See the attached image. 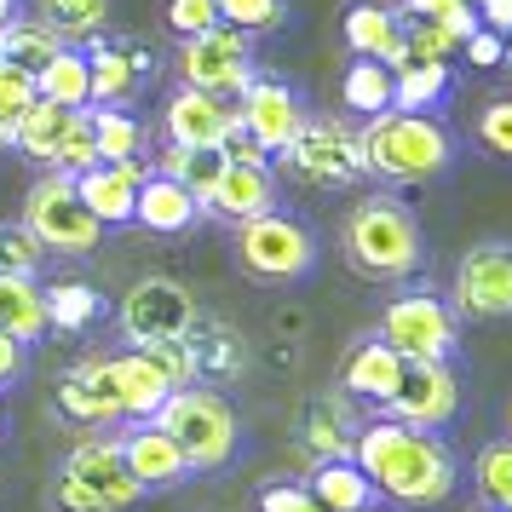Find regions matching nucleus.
I'll list each match as a JSON object with an SVG mask.
<instances>
[{
	"instance_id": "f257e3e1",
	"label": "nucleus",
	"mask_w": 512,
	"mask_h": 512,
	"mask_svg": "<svg viewBox=\"0 0 512 512\" xmlns=\"http://www.w3.org/2000/svg\"><path fill=\"white\" fill-rule=\"evenodd\" d=\"M351 461L369 472V484L397 501V507H438L455 495V478L461 466L443 449L432 432L420 426H403V420H369L357 438H351Z\"/></svg>"
},
{
	"instance_id": "f03ea898",
	"label": "nucleus",
	"mask_w": 512,
	"mask_h": 512,
	"mask_svg": "<svg viewBox=\"0 0 512 512\" xmlns=\"http://www.w3.org/2000/svg\"><path fill=\"white\" fill-rule=\"evenodd\" d=\"M346 259L374 282H409L426 271V242H420V219L392 196H363L346 213V231H340Z\"/></svg>"
},
{
	"instance_id": "7ed1b4c3",
	"label": "nucleus",
	"mask_w": 512,
	"mask_h": 512,
	"mask_svg": "<svg viewBox=\"0 0 512 512\" xmlns=\"http://www.w3.org/2000/svg\"><path fill=\"white\" fill-rule=\"evenodd\" d=\"M363 144V167L380 173L386 185H420V179H438L443 167L455 162V139L449 127L415 110H380L357 127Z\"/></svg>"
},
{
	"instance_id": "20e7f679",
	"label": "nucleus",
	"mask_w": 512,
	"mask_h": 512,
	"mask_svg": "<svg viewBox=\"0 0 512 512\" xmlns=\"http://www.w3.org/2000/svg\"><path fill=\"white\" fill-rule=\"evenodd\" d=\"M150 420L185 449L190 472H219V466L236 461V443H242L236 409L219 392H208V386H179V392H167V403Z\"/></svg>"
},
{
	"instance_id": "39448f33",
	"label": "nucleus",
	"mask_w": 512,
	"mask_h": 512,
	"mask_svg": "<svg viewBox=\"0 0 512 512\" xmlns=\"http://www.w3.org/2000/svg\"><path fill=\"white\" fill-rule=\"evenodd\" d=\"M236 259L254 282H300L317 265V236L288 213H259L236 225Z\"/></svg>"
},
{
	"instance_id": "423d86ee",
	"label": "nucleus",
	"mask_w": 512,
	"mask_h": 512,
	"mask_svg": "<svg viewBox=\"0 0 512 512\" xmlns=\"http://www.w3.org/2000/svg\"><path fill=\"white\" fill-rule=\"evenodd\" d=\"M380 340H386L403 363H443V357L455 351V340H461V328H455V311H449L438 294L409 288V294H397V300L386 305Z\"/></svg>"
},
{
	"instance_id": "0eeeda50",
	"label": "nucleus",
	"mask_w": 512,
	"mask_h": 512,
	"mask_svg": "<svg viewBox=\"0 0 512 512\" xmlns=\"http://www.w3.org/2000/svg\"><path fill=\"white\" fill-rule=\"evenodd\" d=\"M24 225L47 242V254L52 248H58V254H93L98 236H104V225L87 213V202H81V190H75L70 173H47L41 185L29 190Z\"/></svg>"
},
{
	"instance_id": "6e6552de",
	"label": "nucleus",
	"mask_w": 512,
	"mask_h": 512,
	"mask_svg": "<svg viewBox=\"0 0 512 512\" xmlns=\"http://www.w3.org/2000/svg\"><path fill=\"white\" fill-rule=\"evenodd\" d=\"M282 162H288V173L294 179H305V185H357L369 167H363V144H357V127H346V121H305L300 133H294V144L282 150Z\"/></svg>"
},
{
	"instance_id": "1a4fd4ad",
	"label": "nucleus",
	"mask_w": 512,
	"mask_h": 512,
	"mask_svg": "<svg viewBox=\"0 0 512 512\" xmlns=\"http://www.w3.org/2000/svg\"><path fill=\"white\" fill-rule=\"evenodd\" d=\"M179 75H185V87H196V93H219V98L242 93V87L254 81L248 35L231 29V24H213V29H202V35H185V41H179Z\"/></svg>"
},
{
	"instance_id": "9d476101",
	"label": "nucleus",
	"mask_w": 512,
	"mask_h": 512,
	"mask_svg": "<svg viewBox=\"0 0 512 512\" xmlns=\"http://www.w3.org/2000/svg\"><path fill=\"white\" fill-rule=\"evenodd\" d=\"M455 317L501 323L512 317V242H478L455 265Z\"/></svg>"
},
{
	"instance_id": "9b49d317",
	"label": "nucleus",
	"mask_w": 512,
	"mask_h": 512,
	"mask_svg": "<svg viewBox=\"0 0 512 512\" xmlns=\"http://www.w3.org/2000/svg\"><path fill=\"white\" fill-rule=\"evenodd\" d=\"M190 323H196V300H190L185 282H173V277H144L121 300V334L133 346L179 340V334H190Z\"/></svg>"
},
{
	"instance_id": "f8f14e48",
	"label": "nucleus",
	"mask_w": 512,
	"mask_h": 512,
	"mask_svg": "<svg viewBox=\"0 0 512 512\" xmlns=\"http://www.w3.org/2000/svg\"><path fill=\"white\" fill-rule=\"evenodd\" d=\"M380 409H386V420H403V426H420V432H438L443 420H455V409H461V380L449 369V357L443 363H403L397 392Z\"/></svg>"
},
{
	"instance_id": "ddd939ff",
	"label": "nucleus",
	"mask_w": 512,
	"mask_h": 512,
	"mask_svg": "<svg viewBox=\"0 0 512 512\" xmlns=\"http://www.w3.org/2000/svg\"><path fill=\"white\" fill-rule=\"evenodd\" d=\"M64 478L70 484H81L87 495L98 501V512H121V507H133L144 489L139 478L127 472V461H121V438H81L70 449V461H64Z\"/></svg>"
},
{
	"instance_id": "4468645a",
	"label": "nucleus",
	"mask_w": 512,
	"mask_h": 512,
	"mask_svg": "<svg viewBox=\"0 0 512 512\" xmlns=\"http://www.w3.org/2000/svg\"><path fill=\"white\" fill-rule=\"evenodd\" d=\"M236 98H242V104H236V127H242L254 144H265L271 156H282V150L294 144V133L305 127L300 98L288 93L282 81H265V75H254V81H248Z\"/></svg>"
},
{
	"instance_id": "2eb2a0df",
	"label": "nucleus",
	"mask_w": 512,
	"mask_h": 512,
	"mask_svg": "<svg viewBox=\"0 0 512 512\" xmlns=\"http://www.w3.org/2000/svg\"><path fill=\"white\" fill-rule=\"evenodd\" d=\"M162 133H167V144H185V150H196V144H225L236 133V104L219 93L185 87V93L167 98Z\"/></svg>"
},
{
	"instance_id": "dca6fc26",
	"label": "nucleus",
	"mask_w": 512,
	"mask_h": 512,
	"mask_svg": "<svg viewBox=\"0 0 512 512\" xmlns=\"http://www.w3.org/2000/svg\"><path fill=\"white\" fill-rule=\"evenodd\" d=\"M150 179L144 162H98L87 173H75V190H81V202L93 213L98 225L110 231V225H133V202H139V185Z\"/></svg>"
},
{
	"instance_id": "f3484780",
	"label": "nucleus",
	"mask_w": 512,
	"mask_h": 512,
	"mask_svg": "<svg viewBox=\"0 0 512 512\" xmlns=\"http://www.w3.org/2000/svg\"><path fill=\"white\" fill-rule=\"evenodd\" d=\"M87 70H93V104H127L156 75V52H144L139 41H93Z\"/></svg>"
},
{
	"instance_id": "a211bd4d",
	"label": "nucleus",
	"mask_w": 512,
	"mask_h": 512,
	"mask_svg": "<svg viewBox=\"0 0 512 512\" xmlns=\"http://www.w3.org/2000/svg\"><path fill=\"white\" fill-rule=\"evenodd\" d=\"M121 461H127V472L139 478V489H173L190 478V461L185 449L167 438L156 420H144V426H127L121 432Z\"/></svg>"
},
{
	"instance_id": "6ab92c4d",
	"label": "nucleus",
	"mask_w": 512,
	"mask_h": 512,
	"mask_svg": "<svg viewBox=\"0 0 512 512\" xmlns=\"http://www.w3.org/2000/svg\"><path fill=\"white\" fill-rule=\"evenodd\" d=\"M202 208L219 213V219H231V225L259 219V213L277 208V173L271 167H248V162H225V173H219V185L208 190Z\"/></svg>"
},
{
	"instance_id": "aec40b11",
	"label": "nucleus",
	"mask_w": 512,
	"mask_h": 512,
	"mask_svg": "<svg viewBox=\"0 0 512 512\" xmlns=\"http://www.w3.org/2000/svg\"><path fill=\"white\" fill-rule=\"evenodd\" d=\"M58 415L75 420V426H104V420H121L116 386H110V363L93 357L58 380Z\"/></svg>"
},
{
	"instance_id": "412c9836",
	"label": "nucleus",
	"mask_w": 512,
	"mask_h": 512,
	"mask_svg": "<svg viewBox=\"0 0 512 512\" xmlns=\"http://www.w3.org/2000/svg\"><path fill=\"white\" fill-rule=\"evenodd\" d=\"M346 47L357 52V58L386 64V70L409 64V52H403V18H397L392 6H374V0L346 12Z\"/></svg>"
},
{
	"instance_id": "4be33fe9",
	"label": "nucleus",
	"mask_w": 512,
	"mask_h": 512,
	"mask_svg": "<svg viewBox=\"0 0 512 512\" xmlns=\"http://www.w3.org/2000/svg\"><path fill=\"white\" fill-rule=\"evenodd\" d=\"M110 363V386H116V403H121V415H156L167 403V392H173V380H167L144 351H121V357H104Z\"/></svg>"
},
{
	"instance_id": "5701e85b",
	"label": "nucleus",
	"mask_w": 512,
	"mask_h": 512,
	"mask_svg": "<svg viewBox=\"0 0 512 512\" xmlns=\"http://www.w3.org/2000/svg\"><path fill=\"white\" fill-rule=\"evenodd\" d=\"M0 334H12L24 351L52 334L47 288H41L35 277H6V271H0Z\"/></svg>"
},
{
	"instance_id": "b1692460",
	"label": "nucleus",
	"mask_w": 512,
	"mask_h": 512,
	"mask_svg": "<svg viewBox=\"0 0 512 512\" xmlns=\"http://www.w3.org/2000/svg\"><path fill=\"white\" fill-rule=\"evenodd\" d=\"M196 213H202V202H196L185 185L150 173L139 185V202H133V225H144V231H156V236H179V231L196 225Z\"/></svg>"
},
{
	"instance_id": "393cba45",
	"label": "nucleus",
	"mask_w": 512,
	"mask_h": 512,
	"mask_svg": "<svg viewBox=\"0 0 512 512\" xmlns=\"http://www.w3.org/2000/svg\"><path fill=\"white\" fill-rule=\"evenodd\" d=\"M305 489L323 512H374V501H380V489L369 484V472L357 461H317Z\"/></svg>"
},
{
	"instance_id": "a878e982",
	"label": "nucleus",
	"mask_w": 512,
	"mask_h": 512,
	"mask_svg": "<svg viewBox=\"0 0 512 512\" xmlns=\"http://www.w3.org/2000/svg\"><path fill=\"white\" fill-rule=\"evenodd\" d=\"M397 374H403V357H397L380 334L374 340H357L351 346V357H346V392L351 397H369V403H386V397L397 392Z\"/></svg>"
},
{
	"instance_id": "bb28decb",
	"label": "nucleus",
	"mask_w": 512,
	"mask_h": 512,
	"mask_svg": "<svg viewBox=\"0 0 512 512\" xmlns=\"http://www.w3.org/2000/svg\"><path fill=\"white\" fill-rule=\"evenodd\" d=\"M35 98H52L64 110H87L93 104V70H87V52L81 47H58L52 64L35 75Z\"/></svg>"
},
{
	"instance_id": "cd10ccee",
	"label": "nucleus",
	"mask_w": 512,
	"mask_h": 512,
	"mask_svg": "<svg viewBox=\"0 0 512 512\" xmlns=\"http://www.w3.org/2000/svg\"><path fill=\"white\" fill-rule=\"evenodd\" d=\"M75 110H64V104H52V98H29V110L18 116V133H12V144L24 150L29 162H47L58 156V144H64V133H70Z\"/></svg>"
},
{
	"instance_id": "c85d7f7f",
	"label": "nucleus",
	"mask_w": 512,
	"mask_h": 512,
	"mask_svg": "<svg viewBox=\"0 0 512 512\" xmlns=\"http://www.w3.org/2000/svg\"><path fill=\"white\" fill-rule=\"evenodd\" d=\"M29 18H41L64 47H81V41H98V35H104L110 0H35Z\"/></svg>"
},
{
	"instance_id": "c756f323",
	"label": "nucleus",
	"mask_w": 512,
	"mask_h": 512,
	"mask_svg": "<svg viewBox=\"0 0 512 512\" xmlns=\"http://www.w3.org/2000/svg\"><path fill=\"white\" fill-rule=\"evenodd\" d=\"M219 173H225V150H219V144H196V150L167 144L162 150V179L185 185L196 202H208V190L219 185Z\"/></svg>"
},
{
	"instance_id": "7c9ffc66",
	"label": "nucleus",
	"mask_w": 512,
	"mask_h": 512,
	"mask_svg": "<svg viewBox=\"0 0 512 512\" xmlns=\"http://www.w3.org/2000/svg\"><path fill=\"white\" fill-rule=\"evenodd\" d=\"M87 121H93L98 162H133V156H139L144 127L127 104H87Z\"/></svg>"
},
{
	"instance_id": "2f4dec72",
	"label": "nucleus",
	"mask_w": 512,
	"mask_h": 512,
	"mask_svg": "<svg viewBox=\"0 0 512 512\" xmlns=\"http://www.w3.org/2000/svg\"><path fill=\"white\" fill-rule=\"evenodd\" d=\"M64 47L58 35H52L41 18H6V35H0V58L12 64V70L24 75H41L52 64V52Z\"/></svg>"
},
{
	"instance_id": "473e14b6",
	"label": "nucleus",
	"mask_w": 512,
	"mask_h": 512,
	"mask_svg": "<svg viewBox=\"0 0 512 512\" xmlns=\"http://www.w3.org/2000/svg\"><path fill=\"white\" fill-rule=\"evenodd\" d=\"M443 93H449V64H420V58H409V64L392 70V110L426 116Z\"/></svg>"
},
{
	"instance_id": "72a5a7b5",
	"label": "nucleus",
	"mask_w": 512,
	"mask_h": 512,
	"mask_svg": "<svg viewBox=\"0 0 512 512\" xmlns=\"http://www.w3.org/2000/svg\"><path fill=\"white\" fill-rule=\"evenodd\" d=\"M340 98H346L357 116H380V110H392V70L386 64H374V58H357L340 81Z\"/></svg>"
},
{
	"instance_id": "f704fd0d",
	"label": "nucleus",
	"mask_w": 512,
	"mask_h": 512,
	"mask_svg": "<svg viewBox=\"0 0 512 512\" xmlns=\"http://www.w3.org/2000/svg\"><path fill=\"white\" fill-rule=\"evenodd\" d=\"M472 478H478V495H484L495 512H512V438L484 443L478 461H472Z\"/></svg>"
},
{
	"instance_id": "c9c22d12",
	"label": "nucleus",
	"mask_w": 512,
	"mask_h": 512,
	"mask_svg": "<svg viewBox=\"0 0 512 512\" xmlns=\"http://www.w3.org/2000/svg\"><path fill=\"white\" fill-rule=\"evenodd\" d=\"M403 52L420 58V64H449V52H461V35L443 24V18H409L403 24Z\"/></svg>"
},
{
	"instance_id": "e433bc0d",
	"label": "nucleus",
	"mask_w": 512,
	"mask_h": 512,
	"mask_svg": "<svg viewBox=\"0 0 512 512\" xmlns=\"http://www.w3.org/2000/svg\"><path fill=\"white\" fill-rule=\"evenodd\" d=\"M305 443L317 461H351V432L346 415L334 403H311V420H305Z\"/></svg>"
},
{
	"instance_id": "4c0bfd02",
	"label": "nucleus",
	"mask_w": 512,
	"mask_h": 512,
	"mask_svg": "<svg viewBox=\"0 0 512 512\" xmlns=\"http://www.w3.org/2000/svg\"><path fill=\"white\" fill-rule=\"evenodd\" d=\"M47 265V242L29 225H0V271L6 277H41Z\"/></svg>"
},
{
	"instance_id": "58836bf2",
	"label": "nucleus",
	"mask_w": 512,
	"mask_h": 512,
	"mask_svg": "<svg viewBox=\"0 0 512 512\" xmlns=\"http://www.w3.org/2000/svg\"><path fill=\"white\" fill-rule=\"evenodd\" d=\"M47 317L52 328H87L98 317V294L87 282H52L47 288Z\"/></svg>"
},
{
	"instance_id": "ea45409f",
	"label": "nucleus",
	"mask_w": 512,
	"mask_h": 512,
	"mask_svg": "<svg viewBox=\"0 0 512 512\" xmlns=\"http://www.w3.org/2000/svg\"><path fill=\"white\" fill-rule=\"evenodd\" d=\"M219 6V24L242 29V35H265L288 18V0H213Z\"/></svg>"
},
{
	"instance_id": "a19ab883",
	"label": "nucleus",
	"mask_w": 512,
	"mask_h": 512,
	"mask_svg": "<svg viewBox=\"0 0 512 512\" xmlns=\"http://www.w3.org/2000/svg\"><path fill=\"white\" fill-rule=\"evenodd\" d=\"M29 98H35V75L12 70V64L0 58V144H12V133H18V116L29 110Z\"/></svg>"
},
{
	"instance_id": "79ce46f5",
	"label": "nucleus",
	"mask_w": 512,
	"mask_h": 512,
	"mask_svg": "<svg viewBox=\"0 0 512 512\" xmlns=\"http://www.w3.org/2000/svg\"><path fill=\"white\" fill-rule=\"evenodd\" d=\"M87 167H98V144H93V121H87V110H75L70 133H64V144H58V156H52V173H87Z\"/></svg>"
},
{
	"instance_id": "37998d69",
	"label": "nucleus",
	"mask_w": 512,
	"mask_h": 512,
	"mask_svg": "<svg viewBox=\"0 0 512 512\" xmlns=\"http://www.w3.org/2000/svg\"><path fill=\"white\" fill-rule=\"evenodd\" d=\"M478 144L489 156H507L512 162V98H489L478 110Z\"/></svg>"
},
{
	"instance_id": "c03bdc74",
	"label": "nucleus",
	"mask_w": 512,
	"mask_h": 512,
	"mask_svg": "<svg viewBox=\"0 0 512 512\" xmlns=\"http://www.w3.org/2000/svg\"><path fill=\"white\" fill-rule=\"evenodd\" d=\"M167 24L185 41V35H202V29L219 24V6H213V0H167Z\"/></svg>"
},
{
	"instance_id": "a18cd8bd",
	"label": "nucleus",
	"mask_w": 512,
	"mask_h": 512,
	"mask_svg": "<svg viewBox=\"0 0 512 512\" xmlns=\"http://www.w3.org/2000/svg\"><path fill=\"white\" fill-rule=\"evenodd\" d=\"M259 512H323V507L311 501L305 484H265L259 489Z\"/></svg>"
},
{
	"instance_id": "49530a36",
	"label": "nucleus",
	"mask_w": 512,
	"mask_h": 512,
	"mask_svg": "<svg viewBox=\"0 0 512 512\" xmlns=\"http://www.w3.org/2000/svg\"><path fill=\"white\" fill-rule=\"evenodd\" d=\"M461 52L472 58V64H478V70H495V64H501V35L478 24V29H472V35L461 41Z\"/></svg>"
},
{
	"instance_id": "de8ad7c7",
	"label": "nucleus",
	"mask_w": 512,
	"mask_h": 512,
	"mask_svg": "<svg viewBox=\"0 0 512 512\" xmlns=\"http://www.w3.org/2000/svg\"><path fill=\"white\" fill-rule=\"evenodd\" d=\"M219 150H225V162H248V167H271V150H265V144H254V139H248V133H242V127H236L231 139L219 144Z\"/></svg>"
},
{
	"instance_id": "09e8293b",
	"label": "nucleus",
	"mask_w": 512,
	"mask_h": 512,
	"mask_svg": "<svg viewBox=\"0 0 512 512\" xmlns=\"http://www.w3.org/2000/svg\"><path fill=\"white\" fill-rule=\"evenodd\" d=\"M18 380H24V346L12 334H0V392L18 386Z\"/></svg>"
},
{
	"instance_id": "8fccbe9b",
	"label": "nucleus",
	"mask_w": 512,
	"mask_h": 512,
	"mask_svg": "<svg viewBox=\"0 0 512 512\" xmlns=\"http://www.w3.org/2000/svg\"><path fill=\"white\" fill-rule=\"evenodd\" d=\"M478 24L495 29V35H507L512 29V0H484V6H478Z\"/></svg>"
},
{
	"instance_id": "3c124183",
	"label": "nucleus",
	"mask_w": 512,
	"mask_h": 512,
	"mask_svg": "<svg viewBox=\"0 0 512 512\" xmlns=\"http://www.w3.org/2000/svg\"><path fill=\"white\" fill-rule=\"evenodd\" d=\"M501 64H507V70H512V29H507V35H501Z\"/></svg>"
},
{
	"instance_id": "603ef678",
	"label": "nucleus",
	"mask_w": 512,
	"mask_h": 512,
	"mask_svg": "<svg viewBox=\"0 0 512 512\" xmlns=\"http://www.w3.org/2000/svg\"><path fill=\"white\" fill-rule=\"evenodd\" d=\"M12 6H18V0H0V24H6V18H12Z\"/></svg>"
},
{
	"instance_id": "864d4df0",
	"label": "nucleus",
	"mask_w": 512,
	"mask_h": 512,
	"mask_svg": "<svg viewBox=\"0 0 512 512\" xmlns=\"http://www.w3.org/2000/svg\"><path fill=\"white\" fill-rule=\"evenodd\" d=\"M0 35H6V24H0Z\"/></svg>"
},
{
	"instance_id": "5fc2aeb1",
	"label": "nucleus",
	"mask_w": 512,
	"mask_h": 512,
	"mask_svg": "<svg viewBox=\"0 0 512 512\" xmlns=\"http://www.w3.org/2000/svg\"><path fill=\"white\" fill-rule=\"evenodd\" d=\"M0 426H6V415H0Z\"/></svg>"
},
{
	"instance_id": "6e6d98bb",
	"label": "nucleus",
	"mask_w": 512,
	"mask_h": 512,
	"mask_svg": "<svg viewBox=\"0 0 512 512\" xmlns=\"http://www.w3.org/2000/svg\"><path fill=\"white\" fill-rule=\"evenodd\" d=\"M489 512H495V507H489Z\"/></svg>"
}]
</instances>
